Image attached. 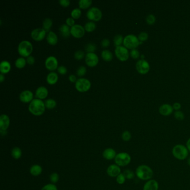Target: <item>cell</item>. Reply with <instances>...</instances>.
<instances>
[{
  "label": "cell",
  "mask_w": 190,
  "mask_h": 190,
  "mask_svg": "<svg viewBox=\"0 0 190 190\" xmlns=\"http://www.w3.org/2000/svg\"><path fill=\"white\" fill-rule=\"evenodd\" d=\"M135 173L139 180L146 181L151 180L154 175L153 169L146 165H138L136 169Z\"/></svg>",
  "instance_id": "6da1fadb"
},
{
  "label": "cell",
  "mask_w": 190,
  "mask_h": 190,
  "mask_svg": "<svg viewBox=\"0 0 190 190\" xmlns=\"http://www.w3.org/2000/svg\"><path fill=\"white\" fill-rule=\"evenodd\" d=\"M28 110L30 113L35 116L42 115L45 110V103L41 99H34L29 104Z\"/></svg>",
  "instance_id": "7a4b0ae2"
},
{
  "label": "cell",
  "mask_w": 190,
  "mask_h": 190,
  "mask_svg": "<svg viewBox=\"0 0 190 190\" xmlns=\"http://www.w3.org/2000/svg\"><path fill=\"white\" fill-rule=\"evenodd\" d=\"M172 154L179 161H184L188 159L189 151L186 146L182 144H178L173 147Z\"/></svg>",
  "instance_id": "3957f363"
},
{
  "label": "cell",
  "mask_w": 190,
  "mask_h": 190,
  "mask_svg": "<svg viewBox=\"0 0 190 190\" xmlns=\"http://www.w3.org/2000/svg\"><path fill=\"white\" fill-rule=\"evenodd\" d=\"M140 44V41L137 37L133 34H130L126 36L123 40V45L124 47L129 49H136Z\"/></svg>",
  "instance_id": "277c9868"
},
{
  "label": "cell",
  "mask_w": 190,
  "mask_h": 190,
  "mask_svg": "<svg viewBox=\"0 0 190 190\" xmlns=\"http://www.w3.org/2000/svg\"><path fill=\"white\" fill-rule=\"evenodd\" d=\"M32 45L30 41L24 40L21 41L18 46V51L20 55L24 57L30 56L32 51Z\"/></svg>",
  "instance_id": "5b68a950"
},
{
  "label": "cell",
  "mask_w": 190,
  "mask_h": 190,
  "mask_svg": "<svg viewBox=\"0 0 190 190\" xmlns=\"http://www.w3.org/2000/svg\"><path fill=\"white\" fill-rule=\"evenodd\" d=\"M131 161V156L127 152H120L118 153L114 159L116 164L120 167L127 166L130 163Z\"/></svg>",
  "instance_id": "8992f818"
},
{
  "label": "cell",
  "mask_w": 190,
  "mask_h": 190,
  "mask_svg": "<svg viewBox=\"0 0 190 190\" xmlns=\"http://www.w3.org/2000/svg\"><path fill=\"white\" fill-rule=\"evenodd\" d=\"M90 81L85 78H79L75 83V88L79 92H87L90 89Z\"/></svg>",
  "instance_id": "52a82bcc"
},
{
  "label": "cell",
  "mask_w": 190,
  "mask_h": 190,
  "mask_svg": "<svg viewBox=\"0 0 190 190\" xmlns=\"http://www.w3.org/2000/svg\"><path fill=\"white\" fill-rule=\"evenodd\" d=\"M87 16L90 20L99 21L102 17V13L98 7H93L87 11Z\"/></svg>",
  "instance_id": "ba28073f"
},
{
  "label": "cell",
  "mask_w": 190,
  "mask_h": 190,
  "mask_svg": "<svg viewBox=\"0 0 190 190\" xmlns=\"http://www.w3.org/2000/svg\"><path fill=\"white\" fill-rule=\"evenodd\" d=\"M115 54L119 60L125 61L128 59L129 53L126 47L123 46H117L115 49Z\"/></svg>",
  "instance_id": "9c48e42d"
},
{
  "label": "cell",
  "mask_w": 190,
  "mask_h": 190,
  "mask_svg": "<svg viewBox=\"0 0 190 190\" xmlns=\"http://www.w3.org/2000/svg\"><path fill=\"white\" fill-rule=\"evenodd\" d=\"M136 67L138 72L142 75L147 74L150 70V65L148 61L144 59L138 60L136 63Z\"/></svg>",
  "instance_id": "30bf717a"
},
{
  "label": "cell",
  "mask_w": 190,
  "mask_h": 190,
  "mask_svg": "<svg viewBox=\"0 0 190 190\" xmlns=\"http://www.w3.org/2000/svg\"><path fill=\"white\" fill-rule=\"evenodd\" d=\"M70 33L75 38H80L83 37L85 34V28L81 25L76 24L71 27Z\"/></svg>",
  "instance_id": "8fae6325"
},
{
  "label": "cell",
  "mask_w": 190,
  "mask_h": 190,
  "mask_svg": "<svg viewBox=\"0 0 190 190\" xmlns=\"http://www.w3.org/2000/svg\"><path fill=\"white\" fill-rule=\"evenodd\" d=\"M85 63L89 67H95L98 63V57L94 53H88L85 55Z\"/></svg>",
  "instance_id": "7c38bea8"
},
{
  "label": "cell",
  "mask_w": 190,
  "mask_h": 190,
  "mask_svg": "<svg viewBox=\"0 0 190 190\" xmlns=\"http://www.w3.org/2000/svg\"><path fill=\"white\" fill-rule=\"evenodd\" d=\"M46 31L42 28H35L32 31L31 36L35 41H41L46 35Z\"/></svg>",
  "instance_id": "4fadbf2b"
},
{
  "label": "cell",
  "mask_w": 190,
  "mask_h": 190,
  "mask_svg": "<svg viewBox=\"0 0 190 190\" xmlns=\"http://www.w3.org/2000/svg\"><path fill=\"white\" fill-rule=\"evenodd\" d=\"M45 67L50 71L54 70L58 66V61L57 58L53 56L49 57L45 60Z\"/></svg>",
  "instance_id": "5bb4252c"
},
{
  "label": "cell",
  "mask_w": 190,
  "mask_h": 190,
  "mask_svg": "<svg viewBox=\"0 0 190 190\" xmlns=\"http://www.w3.org/2000/svg\"><path fill=\"white\" fill-rule=\"evenodd\" d=\"M106 173L111 177H116L121 173V169L120 166L116 164L111 165L108 167Z\"/></svg>",
  "instance_id": "9a60e30c"
},
{
  "label": "cell",
  "mask_w": 190,
  "mask_h": 190,
  "mask_svg": "<svg viewBox=\"0 0 190 190\" xmlns=\"http://www.w3.org/2000/svg\"><path fill=\"white\" fill-rule=\"evenodd\" d=\"M173 110L172 106L169 104H164L160 106L159 113L163 116H169L173 113Z\"/></svg>",
  "instance_id": "2e32d148"
},
{
  "label": "cell",
  "mask_w": 190,
  "mask_h": 190,
  "mask_svg": "<svg viewBox=\"0 0 190 190\" xmlns=\"http://www.w3.org/2000/svg\"><path fill=\"white\" fill-rule=\"evenodd\" d=\"M159 182L154 179L146 181L143 187V190H159Z\"/></svg>",
  "instance_id": "e0dca14e"
},
{
  "label": "cell",
  "mask_w": 190,
  "mask_h": 190,
  "mask_svg": "<svg viewBox=\"0 0 190 190\" xmlns=\"http://www.w3.org/2000/svg\"><path fill=\"white\" fill-rule=\"evenodd\" d=\"M10 118L6 114L0 116V130H6L10 126Z\"/></svg>",
  "instance_id": "ac0fdd59"
},
{
  "label": "cell",
  "mask_w": 190,
  "mask_h": 190,
  "mask_svg": "<svg viewBox=\"0 0 190 190\" xmlns=\"http://www.w3.org/2000/svg\"><path fill=\"white\" fill-rule=\"evenodd\" d=\"M33 94L30 90H24L20 94V99L22 102L28 103L33 100Z\"/></svg>",
  "instance_id": "d6986e66"
},
{
  "label": "cell",
  "mask_w": 190,
  "mask_h": 190,
  "mask_svg": "<svg viewBox=\"0 0 190 190\" xmlns=\"http://www.w3.org/2000/svg\"><path fill=\"white\" fill-rule=\"evenodd\" d=\"M116 155V151L112 148H106L103 153L104 158L107 160H112L115 159Z\"/></svg>",
  "instance_id": "ffe728a7"
},
{
  "label": "cell",
  "mask_w": 190,
  "mask_h": 190,
  "mask_svg": "<svg viewBox=\"0 0 190 190\" xmlns=\"http://www.w3.org/2000/svg\"><path fill=\"white\" fill-rule=\"evenodd\" d=\"M48 94V90L45 87H40L36 89L35 97L39 99H43L46 98Z\"/></svg>",
  "instance_id": "44dd1931"
},
{
  "label": "cell",
  "mask_w": 190,
  "mask_h": 190,
  "mask_svg": "<svg viewBox=\"0 0 190 190\" xmlns=\"http://www.w3.org/2000/svg\"><path fill=\"white\" fill-rule=\"evenodd\" d=\"M46 40L50 45H55V44H57L58 41L57 36L56 35V34L51 31L48 33L46 37Z\"/></svg>",
  "instance_id": "7402d4cb"
},
{
  "label": "cell",
  "mask_w": 190,
  "mask_h": 190,
  "mask_svg": "<svg viewBox=\"0 0 190 190\" xmlns=\"http://www.w3.org/2000/svg\"><path fill=\"white\" fill-rule=\"evenodd\" d=\"M11 69V64L7 61H2L0 64V71L1 74H6Z\"/></svg>",
  "instance_id": "603a6c76"
},
{
  "label": "cell",
  "mask_w": 190,
  "mask_h": 190,
  "mask_svg": "<svg viewBox=\"0 0 190 190\" xmlns=\"http://www.w3.org/2000/svg\"><path fill=\"white\" fill-rule=\"evenodd\" d=\"M58 80V75L55 72H50L48 74L46 77L47 82L49 84L53 85L55 84Z\"/></svg>",
  "instance_id": "cb8c5ba5"
},
{
  "label": "cell",
  "mask_w": 190,
  "mask_h": 190,
  "mask_svg": "<svg viewBox=\"0 0 190 190\" xmlns=\"http://www.w3.org/2000/svg\"><path fill=\"white\" fill-rule=\"evenodd\" d=\"M42 169L41 166L39 165H35L31 167L30 169V172L32 176H38L41 174Z\"/></svg>",
  "instance_id": "d4e9b609"
},
{
  "label": "cell",
  "mask_w": 190,
  "mask_h": 190,
  "mask_svg": "<svg viewBox=\"0 0 190 190\" xmlns=\"http://www.w3.org/2000/svg\"><path fill=\"white\" fill-rule=\"evenodd\" d=\"M60 34L64 38H67L70 36V29L69 28V26L67 24H63L60 26Z\"/></svg>",
  "instance_id": "484cf974"
},
{
  "label": "cell",
  "mask_w": 190,
  "mask_h": 190,
  "mask_svg": "<svg viewBox=\"0 0 190 190\" xmlns=\"http://www.w3.org/2000/svg\"><path fill=\"white\" fill-rule=\"evenodd\" d=\"M101 56L103 59L106 61H109L112 60L113 59V54L111 51H110L108 50H104L102 51Z\"/></svg>",
  "instance_id": "4316f807"
},
{
  "label": "cell",
  "mask_w": 190,
  "mask_h": 190,
  "mask_svg": "<svg viewBox=\"0 0 190 190\" xmlns=\"http://www.w3.org/2000/svg\"><path fill=\"white\" fill-rule=\"evenodd\" d=\"M11 155L12 157L15 159H20L22 156V151L21 149L18 147H14L12 149Z\"/></svg>",
  "instance_id": "83f0119b"
},
{
  "label": "cell",
  "mask_w": 190,
  "mask_h": 190,
  "mask_svg": "<svg viewBox=\"0 0 190 190\" xmlns=\"http://www.w3.org/2000/svg\"><path fill=\"white\" fill-rule=\"evenodd\" d=\"M52 25H53L52 20L50 18H46L44 20V21H43L42 26H43V28L46 31V32H49L50 31V30Z\"/></svg>",
  "instance_id": "f1b7e54d"
},
{
  "label": "cell",
  "mask_w": 190,
  "mask_h": 190,
  "mask_svg": "<svg viewBox=\"0 0 190 190\" xmlns=\"http://www.w3.org/2000/svg\"><path fill=\"white\" fill-rule=\"evenodd\" d=\"M45 106L48 109H51L54 108L57 106V102L53 99H48L45 101Z\"/></svg>",
  "instance_id": "f546056e"
},
{
  "label": "cell",
  "mask_w": 190,
  "mask_h": 190,
  "mask_svg": "<svg viewBox=\"0 0 190 190\" xmlns=\"http://www.w3.org/2000/svg\"><path fill=\"white\" fill-rule=\"evenodd\" d=\"M92 3V0H79V6L80 8L85 9L89 7Z\"/></svg>",
  "instance_id": "4dcf8cb0"
},
{
  "label": "cell",
  "mask_w": 190,
  "mask_h": 190,
  "mask_svg": "<svg viewBox=\"0 0 190 190\" xmlns=\"http://www.w3.org/2000/svg\"><path fill=\"white\" fill-rule=\"evenodd\" d=\"M124 39L123 36L120 34H118L114 36L113 39V42L115 45V46H121L122 44L123 43Z\"/></svg>",
  "instance_id": "1f68e13d"
},
{
  "label": "cell",
  "mask_w": 190,
  "mask_h": 190,
  "mask_svg": "<svg viewBox=\"0 0 190 190\" xmlns=\"http://www.w3.org/2000/svg\"><path fill=\"white\" fill-rule=\"evenodd\" d=\"M26 63V60L22 57H18L15 61V65L18 68L21 69L25 67Z\"/></svg>",
  "instance_id": "d6a6232c"
},
{
  "label": "cell",
  "mask_w": 190,
  "mask_h": 190,
  "mask_svg": "<svg viewBox=\"0 0 190 190\" xmlns=\"http://www.w3.org/2000/svg\"><path fill=\"white\" fill-rule=\"evenodd\" d=\"M96 28V25L93 21L87 22L85 25V30L88 32H92Z\"/></svg>",
  "instance_id": "836d02e7"
},
{
  "label": "cell",
  "mask_w": 190,
  "mask_h": 190,
  "mask_svg": "<svg viewBox=\"0 0 190 190\" xmlns=\"http://www.w3.org/2000/svg\"><path fill=\"white\" fill-rule=\"evenodd\" d=\"M123 173L126 177V179L128 180H132L136 176V173L134 172L133 171L129 169H126Z\"/></svg>",
  "instance_id": "e575fe53"
},
{
  "label": "cell",
  "mask_w": 190,
  "mask_h": 190,
  "mask_svg": "<svg viewBox=\"0 0 190 190\" xmlns=\"http://www.w3.org/2000/svg\"><path fill=\"white\" fill-rule=\"evenodd\" d=\"M122 139L124 142H129L132 139V134L128 130H125L122 134Z\"/></svg>",
  "instance_id": "d590c367"
},
{
  "label": "cell",
  "mask_w": 190,
  "mask_h": 190,
  "mask_svg": "<svg viewBox=\"0 0 190 190\" xmlns=\"http://www.w3.org/2000/svg\"><path fill=\"white\" fill-rule=\"evenodd\" d=\"M81 15V10H80V8H74L71 12V15L72 18H75V19H77V18H80Z\"/></svg>",
  "instance_id": "8d00e7d4"
},
{
  "label": "cell",
  "mask_w": 190,
  "mask_h": 190,
  "mask_svg": "<svg viewBox=\"0 0 190 190\" xmlns=\"http://www.w3.org/2000/svg\"><path fill=\"white\" fill-rule=\"evenodd\" d=\"M85 50L88 53H94L96 50V46L93 43H89L85 47Z\"/></svg>",
  "instance_id": "74e56055"
},
{
  "label": "cell",
  "mask_w": 190,
  "mask_h": 190,
  "mask_svg": "<svg viewBox=\"0 0 190 190\" xmlns=\"http://www.w3.org/2000/svg\"><path fill=\"white\" fill-rule=\"evenodd\" d=\"M156 17L155 15L152 14L148 15L146 18V21L148 25H152L154 24L156 22Z\"/></svg>",
  "instance_id": "f35d334b"
},
{
  "label": "cell",
  "mask_w": 190,
  "mask_h": 190,
  "mask_svg": "<svg viewBox=\"0 0 190 190\" xmlns=\"http://www.w3.org/2000/svg\"><path fill=\"white\" fill-rule=\"evenodd\" d=\"M138 38L140 42H144L148 40V34L146 32H142L138 35Z\"/></svg>",
  "instance_id": "ab89813d"
},
{
  "label": "cell",
  "mask_w": 190,
  "mask_h": 190,
  "mask_svg": "<svg viewBox=\"0 0 190 190\" xmlns=\"http://www.w3.org/2000/svg\"><path fill=\"white\" fill-rule=\"evenodd\" d=\"M126 178L123 173H120V175L116 177V182L120 185L124 184L126 182Z\"/></svg>",
  "instance_id": "60d3db41"
},
{
  "label": "cell",
  "mask_w": 190,
  "mask_h": 190,
  "mask_svg": "<svg viewBox=\"0 0 190 190\" xmlns=\"http://www.w3.org/2000/svg\"><path fill=\"white\" fill-rule=\"evenodd\" d=\"M174 117L177 120H183L185 119V115L182 112L177 110L174 113Z\"/></svg>",
  "instance_id": "b9f144b4"
},
{
  "label": "cell",
  "mask_w": 190,
  "mask_h": 190,
  "mask_svg": "<svg viewBox=\"0 0 190 190\" xmlns=\"http://www.w3.org/2000/svg\"><path fill=\"white\" fill-rule=\"evenodd\" d=\"M130 57H132L134 59H138L141 57L139 51L136 49L131 50L130 52Z\"/></svg>",
  "instance_id": "7bdbcfd3"
},
{
  "label": "cell",
  "mask_w": 190,
  "mask_h": 190,
  "mask_svg": "<svg viewBox=\"0 0 190 190\" xmlns=\"http://www.w3.org/2000/svg\"><path fill=\"white\" fill-rule=\"evenodd\" d=\"M85 56L84 52L82 50H77L74 53V57L77 60H81Z\"/></svg>",
  "instance_id": "ee69618b"
},
{
  "label": "cell",
  "mask_w": 190,
  "mask_h": 190,
  "mask_svg": "<svg viewBox=\"0 0 190 190\" xmlns=\"http://www.w3.org/2000/svg\"><path fill=\"white\" fill-rule=\"evenodd\" d=\"M50 180L53 184L57 183L59 180V176L57 173H53L50 176Z\"/></svg>",
  "instance_id": "f6af8a7d"
},
{
  "label": "cell",
  "mask_w": 190,
  "mask_h": 190,
  "mask_svg": "<svg viewBox=\"0 0 190 190\" xmlns=\"http://www.w3.org/2000/svg\"><path fill=\"white\" fill-rule=\"evenodd\" d=\"M87 72V69L84 66H81L78 67L77 70V74L79 77H82Z\"/></svg>",
  "instance_id": "bcb514c9"
},
{
  "label": "cell",
  "mask_w": 190,
  "mask_h": 190,
  "mask_svg": "<svg viewBox=\"0 0 190 190\" xmlns=\"http://www.w3.org/2000/svg\"><path fill=\"white\" fill-rule=\"evenodd\" d=\"M41 190H57V188L54 184H48L43 187Z\"/></svg>",
  "instance_id": "7dc6e473"
},
{
  "label": "cell",
  "mask_w": 190,
  "mask_h": 190,
  "mask_svg": "<svg viewBox=\"0 0 190 190\" xmlns=\"http://www.w3.org/2000/svg\"><path fill=\"white\" fill-rule=\"evenodd\" d=\"M57 71L58 72L61 74H65L67 73V69L66 68V67H64V66H60V67H58L57 68Z\"/></svg>",
  "instance_id": "c3c4849f"
},
{
  "label": "cell",
  "mask_w": 190,
  "mask_h": 190,
  "mask_svg": "<svg viewBox=\"0 0 190 190\" xmlns=\"http://www.w3.org/2000/svg\"><path fill=\"white\" fill-rule=\"evenodd\" d=\"M66 23L67 25L69 26H74L75 24V21H74V18H68L66 20Z\"/></svg>",
  "instance_id": "681fc988"
},
{
  "label": "cell",
  "mask_w": 190,
  "mask_h": 190,
  "mask_svg": "<svg viewBox=\"0 0 190 190\" xmlns=\"http://www.w3.org/2000/svg\"><path fill=\"white\" fill-rule=\"evenodd\" d=\"M59 2L61 6H63L64 7H67L69 5L70 1L69 0H59Z\"/></svg>",
  "instance_id": "f907efd6"
},
{
  "label": "cell",
  "mask_w": 190,
  "mask_h": 190,
  "mask_svg": "<svg viewBox=\"0 0 190 190\" xmlns=\"http://www.w3.org/2000/svg\"><path fill=\"white\" fill-rule=\"evenodd\" d=\"M101 45L104 48H106L110 45V41L109 39H104L101 42Z\"/></svg>",
  "instance_id": "816d5d0a"
},
{
  "label": "cell",
  "mask_w": 190,
  "mask_h": 190,
  "mask_svg": "<svg viewBox=\"0 0 190 190\" xmlns=\"http://www.w3.org/2000/svg\"><path fill=\"white\" fill-rule=\"evenodd\" d=\"M26 61H27V63H28V64L32 65V64H34V63H35V58H34V57L30 55V56H28V57H27Z\"/></svg>",
  "instance_id": "f5cc1de1"
},
{
  "label": "cell",
  "mask_w": 190,
  "mask_h": 190,
  "mask_svg": "<svg viewBox=\"0 0 190 190\" xmlns=\"http://www.w3.org/2000/svg\"><path fill=\"white\" fill-rule=\"evenodd\" d=\"M172 106L174 110H175L176 111H177V110H179L181 109V104L179 103H175L173 104Z\"/></svg>",
  "instance_id": "db71d44e"
},
{
  "label": "cell",
  "mask_w": 190,
  "mask_h": 190,
  "mask_svg": "<svg viewBox=\"0 0 190 190\" xmlns=\"http://www.w3.org/2000/svg\"><path fill=\"white\" fill-rule=\"evenodd\" d=\"M69 79L71 82H76L77 81V77L75 75L71 74L69 77Z\"/></svg>",
  "instance_id": "11a10c76"
},
{
  "label": "cell",
  "mask_w": 190,
  "mask_h": 190,
  "mask_svg": "<svg viewBox=\"0 0 190 190\" xmlns=\"http://www.w3.org/2000/svg\"><path fill=\"white\" fill-rule=\"evenodd\" d=\"M186 146L187 148L188 149L189 152H190V137L187 141Z\"/></svg>",
  "instance_id": "9f6ffc18"
},
{
  "label": "cell",
  "mask_w": 190,
  "mask_h": 190,
  "mask_svg": "<svg viewBox=\"0 0 190 190\" xmlns=\"http://www.w3.org/2000/svg\"><path fill=\"white\" fill-rule=\"evenodd\" d=\"M4 79H5V77H4L3 74H0V81L2 83V81H4Z\"/></svg>",
  "instance_id": "6f0895ef"
},
{
  "label": "cell",
  "mask_w": 190,
  "mask_h": 190,
  "mask_svg": "<svg viewBox=\"0 0 190 190\" xmlns=\"http://www.w3.org/2000/svg\"><path fill=\"white\" fill-rule=\"evenodd\" d=\"M0 133L2 136H5L7 134L6 130H0Z\"/></svg>",
  "instance_id": "680465c9"
},
{
  "label": "cell",
  "mask_w": 190,
  "mask_h": 190,
  "mask_svg": "<svg viewBox=\"0 0 190 190\" xmlns=\"http://www.w3.org/2000/svg\"><path fill=\"white\" fill-rule=\"evenodd\" d=\"M187 164H188V165H189L190 167V156L189 157H188V159H187Z\"/></svg>",
  "instance_id": "91938a15"
}]
</instances>
